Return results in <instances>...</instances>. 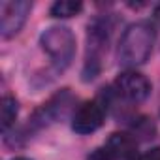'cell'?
<instances>
[{
	"instance_id": "obj_8",
	"label": "cell",
	"mask_w": 160,
	"mask_h": 160,
	"mask_svg": "<svg viewBox=\"0 0 160 160\" xmlns=\"http://www.w3.org/2000/svg\"><path fill=\"white\" fill-rule=\"evenodd\" d=\"M19 115V102L6 94L0 102V126H2V132H8L13 124H15V119Z\"/></svg>"
},
{
	"instance_id": "obj_9",
	"label": "cell",
	"mask_w": 160,
	"mask_h": 160,
	"mask_svg": "<svg viewBox=\"0 0 160 160\" xmlns=\"http://www.w3.org/2000/svg\"><path fill=\"white\" fill-rule=\"evenodd\" d=\"M81 10H83V4L79 0H57L49 8V13L51 17H57V19H68L77 15Z\"/></svg>"
},
{
	"instance_id": "obj_10",
	"label": "cell",
	"mask_w": 160,
	"mask_h": 160,
	"mask_svg": "<svg viewBox=\"0 0 160 160\" xmlns=\"http://www.w3.org/2000/svg\"><path fill=\"white\" fill-rule=\"evenodd\" d=\"M87 160H115V156H113L106 147H102V149H96L92 154H89Z\"/></svg>"
},
{
	"instance_id": "obj_5",
	"label": "cell",
	"mask_w": 160,
	"mask_h": 160,
	"mask_svg": "<svg viewBox=\"0 0 160 160\" xmlns=\"http://www.w3.org/2000/svg\"><path fill=\"white\" fill-rule=\"evenodd\" d=\"M115 89L124 100L138 104L151 94V81L136 70H124L115 79Z\"/></svg>"
},
{
	"instance_id": "obj_6",
	"label": "cell",
	"mask_w": 160,
	"mask_h": 160,
	"mask_svg": "<svg viewBox=\"0 0 160 160\" xmlns=\"http://www.w3.org/2000/svg\"><path fill=\"white\" fill-rule=\"evenodd\" d=\"M70 102H72V96H70V92H68V89H66V91L55 94L47 104H43V106L36 111L34 121H40L42 124H45V121H47V122H53V121H57L58 117H64L66 111H68Z\"/></svg>"
},
{
	"instance_id": "obj_1",
	"label": "cell",
	"mask_w": 160,
	"mask_h": 160,
	"mask_svg": "<svg viewBox=\"0 0 160 160\" xmlns=\"http://www.w3.org/2000/svg\"><path fill=\"white\" fill-rule=\"evenodd\" d=\"M154 30L149 23H134L121 36L119 43V60L124 66H139L145 64L152 53Z\"/></svg>"
},
{
	"instance_id": "obj_12",
	"label": "cell",
	"mask_w": 160,
	"mask_h": 160,
	"mask_svg": "<svg viewBox=\"0 0 160 160\" xmlns=\"http://www.w3.org/2000/svg\"><path fill=\"white\" fill-rule=\"evenodd\" d=\"M154 17H156V19H160V4L154 8Z\"/></svg>"
},
{
	"instance_id": "obj_4",
	"label": "cell",
	"mask_w": 160,
	"mask_h": 160,
	"mask_svg": "<svg viewBox=\"0 0 160 160\" xmlns=\"http://www.w3.org/2000/svg\"><path fill=\"white\" fill-rule=\"evenodd\" d=\"M106 119V108L100 100H89L79 106L72 117V130L75 134H92L96 132Z\"/></svg>"
},
{
	"instance_id": "obj_2",
	"label": "cell",
	"mask_w": 160,
	"mask_h": 160,
	"mask_svg": "<svg viewBox=\"0 0 160 160\" xmlns=\"http://www.w3.org/2000/svg\"><path fill=\"white\" fill-rule=\"evenodd\" d=\"M42 49L49 55L57 70H66L75 57V36L68 27H49L40 36Z\"/></svg>"
},
{
	"instance_id": "obj_13",
	"label": "cell",
	"mask_w": 160,
	"mask_h": 160,
	"mask_svg": "<svg viewBox=\"0 0 160 160\" xmlns=\"http://www.w3.org/2000/svg\"><path fill=\"white\" fill-rule=\"evenodd\" d=\"M12 160H30V158H27V156H15V158H12Z\"/></svg>"
},
{
	"instance_id": "obj_11",
	"label": "cell",
	"mask_w": 160,
	"mask_h": 160,
	"mask_svg": "<svg viewBox=\"0 0 160 160\" xmlns=\"http://www.w3.org/2000/svg\"><path fill=\"white\" fill-rule=\"evenodd\" d=\"M138 160H160V147H152L145 154H141Z\"/></svg>"
},
{
	"instance_id": "obj_3",
	"label": "cell",
	"mask_w": 160,
	"mask_h": 160,
	"mask_svg": "<svg viewBox=\"0 0 160 160\" xmlns=\"http://www.w3.org/2000/svg\"><path fill=\"white\" fill-rule=\"evenodd\" d=\"M32 4L27 0H4L0 2V34L4 40H10L21 32L25 27Z\"/></svg>"
},
{
	"instance_id": "obj_7",
	"label": "cell",
	"mask_w": 160,
	"mask_h": 160,
	"mask_svg": "<svg viewBox=\"0 0 160 160\" xmlns=\"http://www.w3.org/2000/svg\"><path fill=\"white\" fill-rule=\"evenodd\" d=\"M106 149L115 156V160H132L136 156L138 141L132 134L126 132H113L106 141Z\"/></svg>"
}]
</instances>
